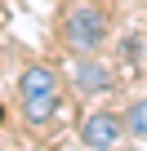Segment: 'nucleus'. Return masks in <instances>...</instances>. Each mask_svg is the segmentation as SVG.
Instances as JSON below:
<instances>
[{
  "mask_svg": "<svg viewBox=\"0 0 147 151\" xmlns=\"http://www.w3.org/2000/svg\"><path fill=\"white\" fill-rule=\"evenodd\" d=\"M62 40H67L71 53H80V58L103 53V45H107V14L98 5H89V0L85 5H71L67 18H62Z\"/></svg>",
  "mask_w": 147,
  "mask_h": 151,
  "instance_id": "1",
  "label": "nucleus"
},
{
  "mask_svg": "<svg viewBox=\"0 0 147 151\" xmlns=\"http://www.w3.org/2000/svg\"><path fill=\"white\" fill-rule=\"evenodd\" d=\"M18 98H22V116L31 124L54 120V111L62 107V89H58V76L49 67H27L18 76Z\"/></svg>",
  "mask_w": 147,
  "mask_h": 151,
  "instance_id": "2",
  "label": "nucleus"
},
{
  "mask_svg": "<svg viewBox=\"0 0 147 151\" xmlns=\"http://www.w3.org/2000/svg\"><path fill=\"white\" fill-rule=\"evenodd\" d=\"M125 111H89L85 124H80V142L89 151H116L120 138H125Z\"/></svg>",
  "mask_w": 147,
  "mask_h": 151,
  "instance_id": "3",
  "label": "nucleus"
},
{
  "mask_svg": "<svg viewBox=\"0 0 147 151\" xmlns=\"http://www.w3.org/2000/svg\"><path fill=\"white\" fill-rule=\"evenodd\" d=\"M71 80H76L80 93H107L116 76H112V67H103L98 58H76V76H71Z\"/></svg>",
  "mask_w": 147,
  "mask_h": 151,
  "instance_id": "4",
  "label": "nucleus"
},
{
  "mask_svg": "<svg viewBox=\"0 0 147 151\" xmlns=\"http://www.w3.org/2000/svg\"><path fill=\"white\" fill-rule=\"evenodd\" d=\"M125 129H129V138L147 142V98H138V102L125 107Z\"/></svg>",
  "mask_w": 147,
  "mask_h": 151,
  "instance_id": "5",
  "label": "nucleus"
},
{
  "mask_svg": "<svg viewBox=\"0 0 147 151\" xmlns=\"http://www.w3.org/2000/svg\"><path fill=\"white\" fill-rule=\"evenodd\" d=\"M0 124H5V107H0Z\"/></svg>",
  "mask_w": 147,
  "mask_h": 151,
  "instance_id": "6",
  "label": "nucleus"
}]
</instances>
